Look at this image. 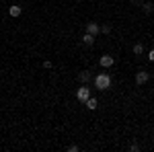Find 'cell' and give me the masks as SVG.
Wrapping results in <instances>:
<instances>
[{
  "mask_svg": "<svg viewBox=\"0 0 154 152\" xmlns=\"http://www.w3.org/2000/svg\"><path fill=\"white\" fill-rule=\"evenodd\" d=\"M144 12H146V14H150V12H152V4H148V2H146V4H144Z\"/></svg>",
  "mask_w": 154,
  "mask_h": 152,
  "instance_id": "7c38bea8",
  "label": "cell"
},
{
  "mask_svg": "<svg viewBox=\"0 0 154 152\" xmlns=\"http://www.w3.org/2000/svg\"><path fill=\"white\" fill-rule=\"evenodd\" d=\"M84 105L88 107V109H91V111H95L97 107H99V101H97V99H93V97H88V99H86V101H84Z\"/></svg>",
  "mask_w": 154,
  "mask_h": 152,
  "instance_id": "8992f818",
  "label": "cell"
},
{
  "mask_svg": "<svg viewBox=\"0 0 154 152\" xmlns=\"http://www.w3.org/2000/svg\"><path fill=\"white\" fill-rule=\"evenodd\" d=\"M82 41L86 43V45H93V43H95V35H91V33H84Z\"/></svg>",
  "mask_w": 154,
  "mask_h": 152,
  "instance_id": "ba28073f",
  "label": "cell"
},
{
  "mask_svg": "<svg viewBox=\"0 0 154 152\" xmlns=\"http://www.w3.org/2000/svg\"><path fill=\"white\" fill-rule=\"evenodd\" d=\"M148 60H150V62H154V49H150V54H148Z\"/></svg>",
  "mask_w": 154,
  "mask_h": 152,
  "instance_id": "9a60e30c",
  "label": "cell"
},
{
  "mask_svg": "<svg viewBox=\"0 0 154 152\" xmlns=\"http://www.w3.org/2000/svg\"><path fill=\"white\" fill-rule=\"evenodd\" d=\"M95 86L99 88V91H107V88L111 86V76L105 74V72H101V74L95 78Z\"/></svg>",
  "mask_w": 154,
  "mask_h": 152,
  "instance_id": "6da1fadb",
  "label": "cell"
},
{
  "mask_svg": "<svg viewBox=\"0 0 154 152\" xmlns=\"http://www.w3.org/2000/svg\"><path fill=\"white\" fill-rule=\"evenodd\" d=\"M78 78H80V82H84V84H86V82L91 80V74H88L86 70H82L80 74H78Z\"/></svg>",
  "mask_w": 154,
  "mask_h": 152,
  "instance_id": "9c48e42d",
  "label": "cell"
},
{
  "mask_svg": "<svg viewBox=\"0 0 154 152\" xmlns=\"http://www.w3.org/2000/svg\"><path fill=\"white\" fill-rule=\"evenodd\" d=\"M68 150H70V152H78V146H74V144H72V146H68Z\"/></svg>",
  "mask_w": 154,
  "mask_h": 152,
  "instance_id": "5bb4252c",
  "label": "cell"
},
{
  "mask_svg": "<svg viewBox=\"0 0 154 152\" xmlns=\"http://www.w3.org/2000/svg\"><path fill=\"white\" fill-rule=\"evenodd\" d=\"M21 12H23V8H21L19 4H12L11 8H8V14H11V17H21Z\"/></svg>",
  "mask_w": 154,
  "mask_h": 152,
  "instance_id": "52a82bcc",
  "label": "cell"
},
{
  "mask_svg": "<svg viewBox=\"0 0 154 152\" xmlns=\"http://www.w3.org/2000/svg\"><path fill=\"white\" fill-rule=\"evenodd\" d=\"M43 68H48V70L51 68V62H49V60H45V62H43Z\"/></svg>",
  "mask_w": 154,
  "mask_h": 152,
  "instance_id": "4fadbf2b",
  "label": "cell"
},
{
  "mask_svg": "<svg viewBox=\"0 0 154 152\" xmlns=\"http://www.w3.org/2000/svg\"><path fill=\"white\" fill-rule=\"evenodd\" d=\"M76 97H78V101H82V103H84V101L91 97V88H88L86 84H84V86H80V88L76 91Z\"/></svg>",
  "mask_w": 154,
  "mask_h": 152,
  "instance_id": "7a4b0ae2",
  "label": "cell"
},
{
  "mask_svg": "<svg viewBox=\"0 0 154 152\" xmlns=\"http://www.w3.org/2000/svg\"><path fill=\"white\" fill-rule=\"evenodd\" d=\"M86 33H91V35L97 37V33H101V27L97 23H86Z\"/></svg>",
  "mask_w": 154,
  "mask_h": 152,
  "instance_id": "5b68a950",
  "label": "cell"
},
{
  "mask_svg": "<svg viewBox=\"0 0 154 152\" xmlns=\"http://www.w3.org/2000/svg\"><path fill=\"white\" fill-rule=\"evenodd\" d=\"M148 78H150V74H148L146 70H140L138 74H136V84H146Z\"/></svg>",
  "mask_w": 154,
  "mask_h": 152,
  "instance_id": "3957f363",
  "label": "cell"
},
{
  "mask_svg": "<svg viewBox=\"0 0 154 152\" xmlns=\"http://www.w3.org/2000/svg\"><path fill=\"white\" fill-rule=\"evenodd\" d=\"M101 33H111V25H103V27H101Z\"/></svg>",
  "mask_w": 154,
  "mask_h": 152,
  "instance_id": "8fae6325",
  "label": "cell"
},
{
  "mask_svg": "<svg viewBox=\"0 0 154 152\" xmlns=\"http://www.w3.org/2000/svg\"><path fill=\"white\" fill-rule=\"evenodd\" d=\"M99 64H101L103 68H111V66L115 64V60H113V56H101V60H99Z\"/></svg>",
  "mask_w": 154,
  "mask_h": 152,
  "instance_id": "277c9868",
  "label": "cell"
},
{
  "mask_svg": "<svg viewBox=\"0 0 154 152\" xmlns=\"http://www.w3.org/2000/svg\"><path fill=\"white\" fill-rule=\"evenodd\" d=\"M134 54H136V56L144 54V45H142V43H136V45H134Z\"/></svg>",
  "mask_w": 154,
  "mask_h": 152,
  "instance_id": "30bf717a",
  "label": "cell"
}]
</instances>
